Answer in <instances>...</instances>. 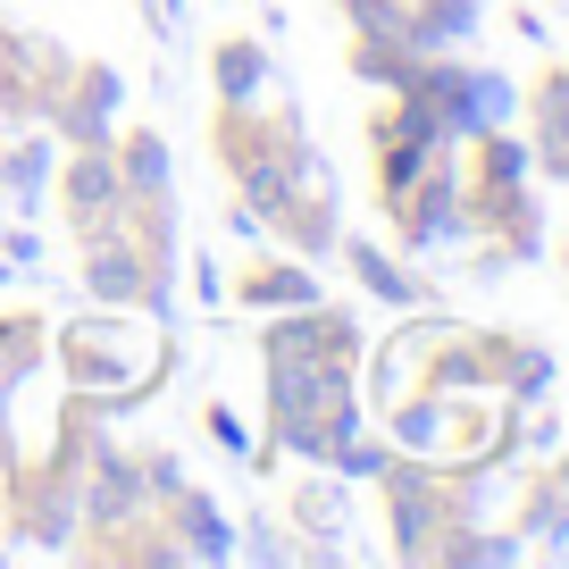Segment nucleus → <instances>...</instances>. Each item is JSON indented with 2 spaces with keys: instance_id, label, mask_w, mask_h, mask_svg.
Wrapping results in <instances>:
<instances>
[{
  "instance_id": "f257e3e1",
  "label": "nucleus",
  "mask_w": 569,
  "mask_h": 569,
  "mask_svg": "<svg viewBox=\"0 0 569 569\" xmlns=\"http://www.w3.org/2000/svg\"><path fill=\"white\" fill-rule=\"evenodd\" d=\"M268 386H277V445L293 461H336L360 436L352 402V360L327 352H268Z\"/></svg>"
},
{
  "instance_id": "f03ea898",
  "label": "nucleus",
  "mask_w": 569,
  "mask_h": 569,
  "mask_svg": "<svg viewBox=\"0 0 569 569\" xmlns=\"http://www.w3.org/2000/svg\"><path fill=\"white\" fill-rule=\"evenodd\" d=\"M68 369H76V386H151L160 369H126V327H109V319H92V327H76L68 336Z\"/></svg>"
},
{
  "instance_id": "7ed1b4c3",
  "label": "nucleus",
  "mask_w": 569,
  "mask_h": 569,
  "mask_svg": "<svg viewBox=\"0 0 569 569\" xmlns=\"http://www.w3.org/2000/svg\"><path fill=\"white\" fill-rule=\"evenodd\" d=\"M177 528H184L177 552H193V561H227V552H234V536H227V519H218V502L193 495V486H177Z\"/></svg>"
},
{
  "instance_id": "20e7f679",
  "label": "nucleus",
  "mask_w": 569,
  "mask_h": 569,
  "mask_svg": "<svg viewBox=\"0 0 569 569\" xmlns=\"http://www.w3.org/2000/svg\"><path fill=\"white\" fill-rule=\"evenodd\" d=\"M118 184H126V201H168V142L134 134V142H126V160H118Z\"/></svg>"
},
{
  "instance_id": "39448f33",
  "label": "nucleus",
  "mask_w": 569,
  "mask_h": 569,
  "mask_svg": "<svg viewBox=\"0 0 569 569\" xmlns=\"http://www.w3.org/2000/svg\"><path fill=\"white\" fill-rule=\"evenodd\" d=\"M536 126H545V160H552V177H569V68L545 76V92H536Z\"/></svg>"
},
{
  "instance_id": "423d86ee",
  "label": "nucleus",
  "mask_w": 569,
  "mask_h": 569,
  "mask_svg": "<svg viewBox=\"0 0 569 569\" xmlns=\"http://www.w3.org/2000/svg\"><path fill=\"white\" fill-rule=\"evenodd\" d=\"M310 268H243V310H302Z\"/></svg>"
},
{
  "instance_id": "0eeeda50",
  "label": "nucleus",
  "mask_w": 569,
  "mask_h": 569,
  "mask_svg": "<svg viewBox=\"0 0 569 569\" xmlns=\"http://www.w3.org/2000/svg\"><path fill=\"white\" fill-rule=\"evenodd\" d=\"M352 277L369 284L377 302H427V284L410 277V268H393V260H386L377 243H352Z\"/></svg>"
},
{
  "instance_id": "6e6552de",
  "label": "nucleus",
  "mask_w": 569,
  "mask_h": 569,
  "mask_svg": "<svg viewBox=\"0 0 569 569\" xmlns=\"http://www.w3.org/2000/svg\"><path fill=\"white\" fill-rule=\"evenodd\" d=\"M260 84H268V51L260 42H218V92H227V101H251Z\"/></svg>"
},
{
  "instance_id": "1a4fd4ad",
  "label": "nucleus",
  "mask_w": 569,
  "mask_h": 569,
  "mask_svg": "<svg viewBox=\"0 0 569 569\" xmlns=\"http://www.w3.org/2000/svg\"><path fill=\"white\" fill-rule=\"evenodd\" d=\"M461 34H478V9L469 0H427L419 9V42L436 51V42H461Z\"/></svg>"
},
{
  "instance_id": "9d476101",
  "label": "nucleus",
  "mask_w": 569,
  "mask_h": 569,
  "mask_svg": "<svg viewBox=\"0 0 569 569\" xmlns=\"http://www.w3.org/2000/svg\"><path fill=\"white\" fill-rule=\"evenodd\" d=\"M302 519H319V528H343V495H336V486H302Z\"/></svg>"
},
{
  "instance_id": "9b49d317",
  "label": "nucleus",
  "mask_w": 569,
  "mask_h": 569,
  "mask_svg": "<svg viewBox=\"0 0 569 569\" xmlns=\"http://www.w3.org/2000/svg\"><path fill=\"white\" fill-rule=\"evenodd\" d=\"M210 436H218V445H234V452L251 445V436H243V419H234V410H210Z\"/></svg>"
}]
</instances>
